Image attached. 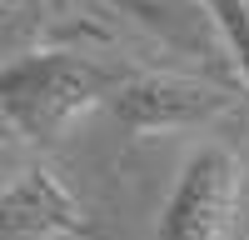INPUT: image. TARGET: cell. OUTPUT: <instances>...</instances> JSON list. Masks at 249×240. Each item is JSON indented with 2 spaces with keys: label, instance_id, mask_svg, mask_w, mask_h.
<instances>
[{
  "label": "cell",
  "instance_id": "1",
  "mask_svg": "<svg viewBox=\"0 0 249 240\" xmlns=\"http://www.w3.org/2000/svg\"><path fill=\"white\" fill-rule=\"evenodd\" d=\"M120 90V80L80 50H15L0 70V110L30 145H55L85 110Z\"/></svg>",
  "mask_w": 249,
  "mask_h": 240
},
{
  "label": "cell",
  "instance_id": "2",
  "mask_svg": "<svg viewBox=\"0 0 249 240\" xmlns=\"http://www.w3.org/2000/svg\"><path fill=\"white\" fill-rule=\"evenodd\" d=\"M239 155L230 145L219 140L195 145L160 205L155 240H224L239 205Z\"/></svg>",
  "mask_w": 249,
  "mask_h": 240
},
{
  "label": "cell",
  "instance_id": "3",
  "mask_svg": "<svg viewBox=\"0 0 249 240\" xmlns=\"http://www.w3.org/2000/svg\"><path fill=\"white\" fill-rule=\"evenodd\" d=\"M219 110H230V95L199 80H175V75H135L120 80L115 90V115L124 120V130H184L204 125Z\"/></svg>",
  "mask_w": 249,
  "mask_h": 240
},
{
  "label": "cell",
  "instance_id": "4",
  "mask_svg": "<svg viewBox=\"0 0 249 240\" xmlns=\"http://www.w3.org/2000/svg\"><path fill=\"white\" fill-rule=\"evenodd\" d=\"M0 215H5L10 235H90L85 205L45 165H15L5 175Z\"/></svg>",
  "mask_w": 249,
  "mask_h": 240
},
{
  "label": "cell",
  "instance_id": "5",
  "mask_svg": "<svg viewBox=\"0 0 249 240\" xmlns=\"http://www.w3.org/2000/svg\"><path fill=\"white\" fill-rule=\"evenodd\" d=\"M105 5H115L124 20H135L144 35H155L175 55L214 60V50H230L224 30L214 25V15L199 0H105Z\"/></svg>",
  "mask_w": 249,
  "mask_h": 240
},
{
  "label": "cell",
  "instance_id": "6",
  "mask_svg": "<svg viewBox=\"0 0 249 240\" xmlns=\"http://www.w3.org/2000/svg\"><path fill=\"white\" fill-rule=\"evenodd\" d=\"M199 5L214 15V25L224 30V40H230L234 65L249 80V0H199Z\"/></svg>",
  "mask_w": 249,
  "mask_h": 240
},
{
  "label": "cell",
  "instance_id": "7",
  "mask_svg": "<svg viewBox=\"0 0 249 240\" xmlns=\"http://www.w3.org/2000/svg\"><path fill=\"white\" fill-rule=\"evenodd\" d=\"M0 5H5V45L15 55L20 35L35 30V25H45V20L60 10V0H0Z\"/></svg>",
  "mask_w": 249,
  "mask_h": 240
}]
</instances>
